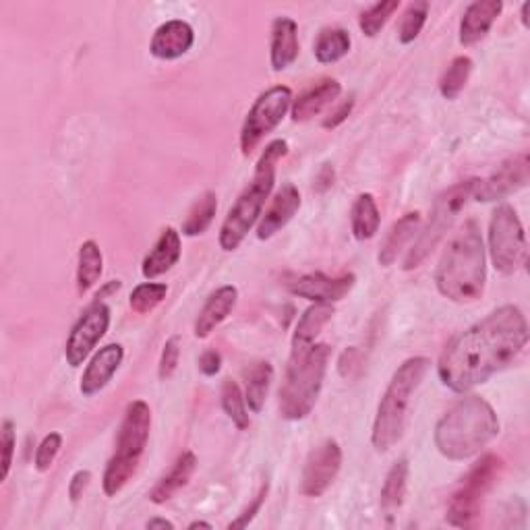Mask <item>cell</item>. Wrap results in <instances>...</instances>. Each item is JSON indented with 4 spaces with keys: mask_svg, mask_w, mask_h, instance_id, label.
<instances>
[{
    "mask_svg": "<svg viewBox=\"0 0 530 530\" xmlns=\"http://www.w3.org/2000/svg\"><path fill=\"white\" fill-rule=\"evenodd\" d=\"M526 344L524 313L516 305H504L448 342L439 357L437 375L452 392H470L504 371Z\"/></svg>",
    "mask_w": 530,
    "mask_h": 530,
    "instance_id": "obj_1",
    "label": "cell"
},
{
    "mask_svg": "<svg viewBox=\"0 0 530 530\" xmlns=\"http://www.w3.org/2000/svg\"><path fill=\"white\" fill-rule=\"evenodd\" d=\"M487 282V257L481 228L468 220L441 255L435 270V286L446 299L468 305L483 297Z\"/></svg>",
    "mask_w": 530,
    "mask_h": 530,
    "instance_id": "obj_2",
    "label": "cell"
},
{
    "mask_svg": "<svg viewBox=\"0 0 530 530\" xmlns=\"http://www.w3.org/2000/svg\"><path fill=\"white\" fill-rule=\"evenodd\" d=\"M499 435V419L493 406L481 396L456 402L435 425L437 452L454 462L477 456Z\"/></svg>",
    "mask_w": 530,
    "mask_h": 530,
    "instance_id": "obj_3",
    "label": "cell"
},
{
    "mask_svg": "<svg viewBox=\"0 0 530 530\" xmlns=\"http://www.w3.org/2000/svg\"><path fill=\"white\" fill-rule=\"evenodd\" d=\"M286 154L288 141L284 139H274L263 150L251 183L243 189L239 199L234 201V205L228 210V216L224 218L218 239L222 251H237L251 232V228L261 220L265 201L270 199V193L276 183V166Z\"/></svg>",
    "mask_w": 530,
    "mask_h": 530,
    "instance_id": "obj_4",
    "label": "cell"
},
{
    "mask_svg": "<svg viewBox=\"0 0 530 530\" xmlns=\"http://www.w3.org/2000/svg\"><path fill=\"white\" fill-rule=\"evenodd\" d=\"M429 367V359L412 357L404 361L394 373L390 386L386 388V394L379 400L377 415L373 421L371 444L377 452L392 450L402 439L412 396L421 388Z\"/></svg>",
    "mask_w": 530,
    "mask_h": 530,
    "instance_id": "obj_5",
    "label": "cell"
},
{
    "mask_svg": "<svg viewBox=\"0 0 530 530\" xmlns=\"http://www.w3.org/2000/svg\"><path fill=\"white\" fill-rule=\"evenodd\" d=\"M332 348L328 344H311L303 350H290V361L280 388V415L286 421H303L321 394L328 373Z\"/></svg>",
    "mask_w": 530,
    "mask_h": 530,
    "instance_id": "obj_6",
    "label": "cell"
},
{
    "mask_svg": "<svg viewBox=\"0 0 530 530\" xmlns=\"http://www.w3.org/2000/svg\"><path fill=\"white\" fill-rule=\"evenodd\" d=\"M150 431H152L150 406H147V402L143 400L131 402L125 410L119 437H116L114 456L110 458L102 477V487L108 497L119 495L137 473L139 462L147 448V441H150Z\"/></svg>",
    "mask_w": 530,
    "mask_h": 530,
    "instance_id": "obj_7",
    "label": "cell"
},
{
    "mask_svg": "<svg viewBox=\"0 0 530 530\" xmlns=\"http://www.w3.org/2000/svg\"><path fill=\"white\" fill-rule=\"evenodd\" d=\"M475 187H477V179H468V181L452 185L450 189L437 195L429 224L423 228L417 243L412 245V249L408 251V255L404 259L402 268L406 272L417 270L419 265L429 257V253L441 243V239L446 237L448 230L452 228V224L460 216V212L466 208L468 201L473 199Z\"/></svg>",
    "mask_w": 530,
    "mask_h": 530,
    "instance_id": "obj_8",
    "label": "cell"
},
{
    "mask_svg": "<svg viewBox=\"0 0 530 530\" xmlns=\"http://www.w3.org/2000/svg\"><path fill=\"white\" fill-rule=\"evenodd\" d=\"M502 466V458L495 454H485L473 464L450 499L446 512L448 524L456 528H470L477 524L487 493L502 475Z\"/></svg>",
    "mask_w": 530,
    "mask_h": 530,
    "instance_id": "obj_9",
    "label": "cell"
},
{
    "mask_svg": "<svg viewBox=\"0 0 530 530\" xmlns=\"http://www.w3.org/2000/svg\"><path fill=\"white\" fill-rule=\"evenodd\" d=\"M489 255L499 274H514L526 261V234L516 210L502 203L489 222Z\"/></svg>",
    "mask_w": 530,
    "mask_h": 530,
    "instance_id": "obj_10",
    "label": "cell"
},
{
    "mask_svg": "<svg viewBox=\"0 0 530 530\" xmlns=\"http://www.w3.org/2000/svg\"><path fill=\"white\" fill-rule=\"evenodd\" d=\"M292 102V90L286 85L270 87L255 100L241 129V150L245 156H249L259 141L282 123Z\"/></svg>",
    "mask_w": 530,
    "mask_h": 530,
    "instance_id": "obj_11",
    "label": "cell"
},
{
    "mask_svg": "<svg viewBox=\"0 0 530 530\" xmlns=\"http://www.w3.org/2000/svg\"><path fill=\"white\" fill-rule=\"evenodd\" d=\"M110 307L104 301H94L85 313L77 319L69 340L65 344V359L71 367H81L92 355L98 342L106 336L110 328Z\"/></svg>",
    "mask_w": 530,
    "mask_h": 530,
    "instance_id": "obj_12",
    "label": "cell"
},
{
    "mask_svg": "<svg viewBox=\"0 0 530 530\" xmlns=\"http://www.w3.org/2000/svg\"><path fill=\"white\" fill-rule=\"evenodd\" d=\"M342 468V448L338 441L326 439L311 450L301 479V491L307 497H321L336 481Z\"/></svg>",
    "mask_w": 530,
    "mask_h": 530,
    "instance_id": "obj_13",
    "label": "cell"
},
{
    "mask_svg": "<svg viewBox=\"0 0 530 530\" xmlns=\"http://www.w3.org/2000/svg\"><path fill=\"white\" fill-rule=\"evenodd\" d=\"M528 179H530V158L526 152H522L499 164V168L491 176H487L485 181L477 179L473 199L483 203L502 201L524 189L528 185Z\"/></svg>",
    "mask_w": 530,
    "mask_h": 530,
    "instance_id": "obj_14",
    "label": "cell"
},
{
    "mask_svg": "<svg viewBox=\"0 0 530 530\" xmlns=\"http://www.w3.org/2000/svg\"><path fill=\"white\" fill-rule=\"evenodd\" d=\"M355 274H342V276H326L321 272L305 274L288 282V290L294 297H301L313 303H328L334 305L342 301L346 294L355 288Z\"/></svg>",
    "mask_w": 530,
    "mask_h": 530,
    "instance_id": "obj_15",
    "label": "cell"
},
{
    "mask_svg": "<svg viewBox=\"0 0 530 530\" xmlns=\"http://www.w3.org/2000/svg\"><path fill=\"white\" fill-rule=\"evenodd\" d=\"M123 359H125V348L121 344L102 346L81 375V384H79L81 394L85 398L100 394L110 384L114 373L123 365Z\"/></svg>",
    "mask_w": 530,
    "mask_h": 530,
    "instance_id": "obj_16",
    "label": "cell"
},
{
    "mask_svg": "<svg viewBox=\"0 0 530 530\" xmlns=\"http://www.w3.org/2000/svg\"><path fill=\"white\" fill-rule=\"evenodd\" d=\"M195 44L193 27L183 19H170L162 23L150 44L152 56L158 61H176V58L185 56Z\"/></svg>",
    "mask_w": 530,
    "mask_h": 530,
    "instance_id": "obj_17",
    "label": "cell"
},
{
    "mask_svg": "<svg viewBox=\"0 0 530 530\" xmlns=\"http://www.w3.org/2000/svg\"><path fill=\"white\" fill-rule=\"evenodd\" d=\"M301 193L292 183H286L280 187L276 197L272 199V205L268 208L259 220L257 226V239L259 241H268L272 239L276 232H280L297 212L301 210Z\"/></svg>",
    "mask_w": 530,
    "mask_h": 530,
    "instance_id": "obj_18",
    "label": "cell"
},
{
    "mask_svg": "<svg viewBox=\"0 0 530 530\" xmlns=\"http://www.w3.org/2000/svg\"><path fill=\"white\" fill-rule=\"evenodd\" d=\"M239 303V290L237 286L226 284L212 292L208 301L201 307L197 319H195V338L205 340L218 326L232 315L234 307Z\"/></svg>",
    "mask_w": 530,
    "mask_h": 530,
    "instance_id": "obj_19",
    "label": "cell"
},
{
    "mask_svg": "<svg viewBox=\"0 0 530 530\" xmlns=\"http://www.w3.org/2000/svg\"><path fill=\"white\" fill-rule=\"evenodd\" d=\"M504 11L502 0H477V3L468 5L460 21V44L473 46L481 42L495 25Z\"/></svg>",
    "mask_w": 530,
    "mask_h": 530,
    "instance_id": "obj_20",
    "label": "cell"
},
{
    "mask_svg": "<svg viewBox=\"0 0 530 530\" xmlns=\"http://www.w3.org/2000/svg\"><path fill=\"white\" fill-rule=\"evenodd\" d=\"M183 253V243H181V232L168 226L162 230L160 239L156 241L154 249L145 255L141 263V274L145 280H154L166 272H170L176 263H179Z\"/></svg>",
    "mask_w": 530,
    "mask_h": 530,
    "instance_id": "obj_21",
    "label": "cell"
},
{
    "mask_svg": "<svg viewBox=\"0 0 530 530\" xmlns=\"http://www.w3.org/2000/svg\"><path fill=\"white\" fill-rule=\"evenodd\" d=\"M299 25L290 17H278L272 23L270 65L274 71L288 69L299 58Z\"/></svg>",
    "mask_w": 530,
    "mask_h": 530,
    "instance_id": "obj_22",
    "label": "cell"
},
{
    "mask_svg": "<svg viewBox=\"0 0 530 530\" xmlns=\"http://www.w3.org/2000/svg\"><path fill=\"white\" fill-rule=\"evenodd\" d=\"M342 94V85L338 79L326 77L317 81L311 90L301 94L290 106V114L294 123H307L317 116L323 108L334 104Z\"/></svg>",
    "mask_w": 530,
    "mask_h": 530,
    "instance_id": "obj_23",
    "label": "cell"
},
{
    "mask_svg": "<svg viewBox=\"0 0 530 530\" xmlns=\"http://www.w3.org/2000/svg\"><path fill=\"white\" fill-rule=\"evenodd\" d=\"M421 228V214L419 212H410V214H404L398 222L392 224V228L388 230L384 243H381L379 247V255H377V261L381 268H390V265H394V261L398 259L400 251L415 239V234L419 232Z\"/></svg>",
    "mask_w": 530,
    "mask_h": 530,
    "instance_id": "obj_24",
    "label": "cell"
},
{
    "mask_svg": "<svg viewBox=\"0 0 530 530\" xmlns=\"http://www.w3.org/2000/svg\"><path fill=\"white\" fill-rule=\"evenodd\" d=\"M195 468H197V456L193 452H183L168 470V475H164L160 483L152 489L150 493L152 502L158 506L166 504L168 499H172L183 487H187V483L195 475Z\"/></svg>",
    "mask_w": 530,
    "mask_h": 530,
    "instance_id": "obj_25",
    "label": "cell"
},
{
    "mask_svg": "<svg viewBox=\"0 0 530 530\" xmlns=\"http://www.w3.org/2000/svg\"><path fill=\"white\" fill-rule=\"evenodd\" d=\"M379 226H381V214L375 197L371 193L359 195L350 210L352 237L357 241H369L379 232Z\"/></svg>",
    "mask_w": 530,
    "mask_h": 530,
    "instance_id": "obj_26",
    "label": "cell"
},
{
    "mask_svg": "<svg viewBox=\"0 0 530 530\" xmlns=\"http://www.w3.org/2000/svg\"><path fill=\"white\" fill-rule=\"evenodd\" d=\"M334 317V307L328 303H315L313 307H309L299 323H297V330H294L292 336V350H303L309 348L311 344H315V338L319 336V332L323 330V326Z\"/></svg>",
    "mask_w": 530,
    "mask_h": 530,
    "instance_id": "obj_27",
    "label": "cell"
},
{
    "mask_svg": "<svg viewBox=\"0 0 530 530\" xmlns=\"http://www.w3.org/2000/svg\"><path fill=\"white\" fill-rule=\"evenodd\" d=\"M102 272H104V255L98 243L85 241L79 247V257H77V292L81 297L98 284Z\"/></svg>",
    "mask_w": 530,
    "mask_h": 530,
    "instance_id": "obj_28",
    "label": "cell"
},
{
    "mask_svg": "<svg viewBox=\"0 0 530 530\" xmlns=\"http://www.w3.org/2000/svg\"><path fill=\"white\" fill-rule=\"evenodd\" d=\"M272 381H274V367L268 361H257L249 369H245V400L249 410L255 412V415L261 412Z\"/></svg>",
    "mask_w": 530,
    "mask_h": 530,
    "instance_id": "obj_29",
    "label": "cell"
},
{
    "mask_svg": "<svg viewBox=\"0 0 530 530\" xmlns=\"http://www.w3.org/2000/svg\"><path fill=\"white\" fill-rule=\"evenodd\" d=\"M350 46H352V40L346 29L328 27L317 36L313 54L321 65H332V63L342 61V58L350 52Z\"/></svg>",
    "mask_w": 530,
    "mask_h": 530,
    "instance_id": "obj_30",
    "label": "cell"
},
{
    "mask_svg": "<svg viewBox=\"0 0 530 530\" xmlns=\"http://www.w3.org/2000/svg\"><path fill=\"white\" fill-rule=\"evenodd\" d=\"M408 475H410V466L406 458H400L390 468L384 487H381V510H384L388 516L404 504L406 489H408Z\"/></svg>",
    "mask_w": 530,
    "mask_h": 530,
    "instance_id": "obj_31",
    "label": "cell"
},
{
    "mask_svg": "<svg viewBox=\"0 0 530 530\" xmlns=\"http://www.w3.org/2000/svg\"><path fill=\"white\" fill-rule=\"evenodd\" d=\"M218 214V197L214 191H205L189 210L185 222H183V234L185 237H199L208 230Z\"/></svg>",
    "mask_w": 530,
    "mask_h": 530,
    "instance_id": "obj_32",
    "label": "cell"
},
{
    "mask_svg": "<svg viewBox=\"0 0 530 530\" xmlns=\"http://www.w3.org/2000/svg\"><path fill=\"white\" fill-rule=\"evenodd\" d=\"M473 67H475L473 58L456 56L439 79V94L444 96L446 100H456L466 87L470 73H473Z\"/></svg>",
    "mask_w": 530,
    "mask_h": 530,
    "instance_id": "obj_33",
    "label": "cell"
},
{
    "mask_svg": "<svg viewBox=\"0 0 530 530\" xmlns=\"http://www.w3.org/2000/svg\"><path fill=\"white\" fill-rule=\"evenodd\" d=\"M220 396H222V408L228 415V419L234 423V427L241 429V431L249 429V425H251L249 406H247L245 394L241 392V386L237 384V381L224 379Z\"/></svg>",
    "mask_w": 530,
    "mask_h": 530,
    "instance_id": "obj_34",
    "label": "cell"
},
{
    "mask_svg": "<svg viewBox=\"0 0 530 530\" xmlns=\"http://www.w3.org/2000/svg\"><path fill=\"white\" fill-rule=\"evenodd\" d=\"M427 17H429V3L427 0H415V3H410L402 15V21H400V27H398V40L400 44L408 46L415 42L423 27L427 23Z\"/></svg>",
    "mask_w": 530,
    "mask_h": 530,
    "instance_id": "obj_35",
    "label": "cell"
},
{
    "mask_svg": "<svg viewBox=\"0 0 530 530\" xmlns=\"http://www.w3.org/2000/svg\"><path fill=\"white\" fill-rule=\"evenodd\" d=\"M168 286L162 282H143L133 288L129 305L137 315L152 313L166 299Z\"/></svg>",
    "mask_w": 530,
    "mask_h": 530,
    "instance_id": "obj_36",
    "label": "cell"
},
{
    "mask_svg": "<svg viewBox=\"0 0 530 530\" xmlns=\"http://www.w3.org/2000/svg\"><path fill=\"white\" fill-rule=\"evenodd\" d=\"M400 9L398 0H381V3H375L373 7H369L365 13H361L359 17V27L361 32L367 38H375L381 29L386 27V23L390 21V17Z\"/></svg>",
    "mask_w": 530,
    "mask_h": 530,
    "instance_id": "obj_37",
    "label": "cell"
},
{
    "mask_svg": "<svg viewBox=\"0 0 530 530\" xmlns=\"http://www.w3.org/2000/svg\"><path fill=\"white\" fill-rule=\"evenodd\" d=\"M63 448V435L61 433H48L42 441H40V446L36 450V468H38V473H48V470L52 468L58 452H61Z\"/></svg>",
    "mask_w": 530,
    "mask_h": 530,
    "instance_id": "obj_38",
    "label": "cell"
},
{
    "mask_svg": "<svg viewBox=\"0 0 530 530\" xmlns=\"http://www.w3.org/2000/svg\"><path fill=\"white\" fill-rule=\"evenodd\" d=\"M179 361H181V338L179 336H172L162 350V357H160V365H158V377L162 381L170 379L176 369H179Z\"/></svg>",
    "mask_w": 530,
    "mask_h": 530,
    "instance_id": "obj_39",
    "label": "cell"
},
{
    "mask_svg": "<svg viewBox=\"0 0 530 530\" xmlns=\"http://www.w3.org/2000/svg\"><path fill=\"white\" fill-rule=\"evenodd\" d=\"M0 448H3V481H7L9 473H11V466H13L15 448H17V435H15L13 421L3 423V433H0Z\"/></svg>",
    "mask_w": 530,
    "mask_h": 530,
    "instance_id": "obj_40",
    "label": "cell"
},
{
    "mask_svg": "<svg viewBox=\"0 0 530 530\" xmlns=\"http://www.w3.org/2000/svg\"><path fill=\"white\" fill-rule=\"evenodd\" d=\"M268 493H270V483L265 481V483L259 487V491H257V495H255L253 502H251V504L239 514L237 520H232V522H230V528H247V526L253 522V518L259 514L261 506L265 504V499H268Z\"/></svg>",
    "mask_w": 530,
    "mask_h": 530,
    "instance_id": "obj_41",
    "label": "cell"
},
{
    "mask_svg": "<svg viewBox=\"0 0 530 530\" xmlns=\"http://www.w3.org/2000/svg\"><path fill=\"white\" fill-rule=\"evenodd\" d=\"M352 108H355V96H350V98H348L346 102H342L336 110H332V112L326 116V119H323L321 127H323V129H336V127H340V125L348 119V116H350Z\"/></svg>",
    "mask_w": 530,
    "mask_h": 530,
    "instance_id": "obj_42",
    "label": "cell"
},
{
    "mask_svg": "<svg viewBox=\"0 0 530 530\" xmlns=\"http://www.w3.org/2000/svg\"><path fill=\"white\" fill-rule=\"evenodd\" d=\"M90 481H92V473H90V470H77V473L71 477L69 497H71L73 504H79V499L83 497V493L87 491V487H90Z\"/></svg>",
    "mask_w": 530,
    "mask_h": 530,
    "instance_id": "obj_43",
    "label": "cell"
},
{
    "mask_svg": "<svg viewBox=\"0 0 530 530\" xmlns=\"http://www.w3.org/2000/svg\"><path fill=\"white\" fill-rule=\"evenodd\" d=\"M222 369V355L218 350L210 348V350H205L203 355L199 357V371L205 375V377H214L218 375Z\"/></svg>",
    "mask_w": 530,
    "mask_h": 530,
    "instance_id": "obj_44",
    "label": "cell"
},
{
    "mask_svg": "<svg viewBox=\"0 0 530 530\" xmlns=\"http://www.w3.org/2000/svg\"><path fill=\"white\" fill-rule=\"evenodd\" d=\"M334 181H336V170H334V166H332V164H323V166L319 168L317 176H315V185H313V189H315L317 193H326V191H330V189L334 187Z\"/></svg>",
    "mask_w": 530,
    "mask_h": 530,
    "instance_id": "obj_45",
    "label": "cell"
},
{
    "mask_svg": "<svg viewBox=\"0 0 530 530\" xmlns=\"http://www.w3.org/2000/svg\"><path fill=\"white\" fill-rule=\"evenodd\" d=\"M121 286H123V282L121 280H112V282H108L98 294H96V301H104L106 297H110V294H114V292H119L121 290Z\"/></svg>",
    "mask_w": 530,
    "mask_h": 530,
    "instance_id": "obj_46",
    "label": "cell"
},
{
    "mask_svg": "<svg viewBox=\"0 0 530 530\" xmlns=\"http://www.w3.org/2000/svg\"><path fill=\"white\" fill-rule=\"evenodd\" d=\"M145 526L147 528H174V524L166 518H152V520H147Z\"/></svg>",
    "mask_w": 530,
    "mask_h": 530,
    "instance_id": "obj_47",
    "label": "cell"
},
{
    "mask_svg": "<svg viewBox=\"0 0 530 530\" xmlns=\"http://www.w3.org/2000/svg\"><path fill=\"white\" fill-rule=\"evenodd\" d=\"M528 9H530V5L524 3V5H522V11H520V17H522V25H524V27H528Z\"/></svg>",
    "mask_w": 530,
    "mask_h": 530,
    "instance_id": "obj_48",
    "label": "cell"
},
{
    "mask_svg": "<svg viewBox=\"0 0 530 530\" xmlns=\"http://www.w3.org/2000/svg\"><path fill=\"white\" fill-rule=\"evenodd\" d=\"M189 528H212V524H210V522H199V520H197V522H191Z\"/></svg>",
    "mask_w": 530,
    "mask_h": 530,
    "instance_id": "obj_49",
    "label": "cell"
}]
</instances>
